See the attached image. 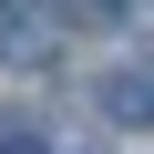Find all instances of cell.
Segmentation results:
<instances>
[{"mask_svg": "<svg viewBox=\"0 0 154 154\" xmlns=\"http://www.w3.org/2000/svg\"><path fill=\"white\" fill-rule=\"evenodd\" d=\"M103 123L113 134H154V62H113L103 72Z\"/></svg>", "mask_w": 154, "mask_h": 154, "instance_id": "cell-1", "label": "cell"}, {"mask_svg": "<svg viewBox=\"0 0 154 154\" xmlns=\"http://www.w3.org/2000/svg\"><path fill=\"white\" fill-rule=\"evenodd\" d=\"M0 154H51V134H31L21 113H0Z\"/></svg>", "mask_w": 154, "mask_h": 154, "instance_id": "cell-2", "label": "cell"}, {"mask_svg": "<svg viewBox=\"0 0 154 154\" xmlns=\"http://www.w3.org/2000/svg\"><path fill=\"white\" fill-rule=\"evenodd\" d=\"M72 11H82V21H113V11H123V0H72Z\"/></svg>", "mask_w": 154, "mask_h": 154, "instance_id": "cell-3", "label": "cell"}, {"mask_svg": "<svg viewBox=\"0 0 154 154\" xmlns=\"http://www.w3.org/2000/svg\"><path fill=\"white\" fill-rule=\"evenodd\" d=\"M0 11H11V0H0Z\"/></svg>", "mask_w": 154, "mask_h": 154, "instance_id": "cell-4", "label": "cell"}]
</instances>
